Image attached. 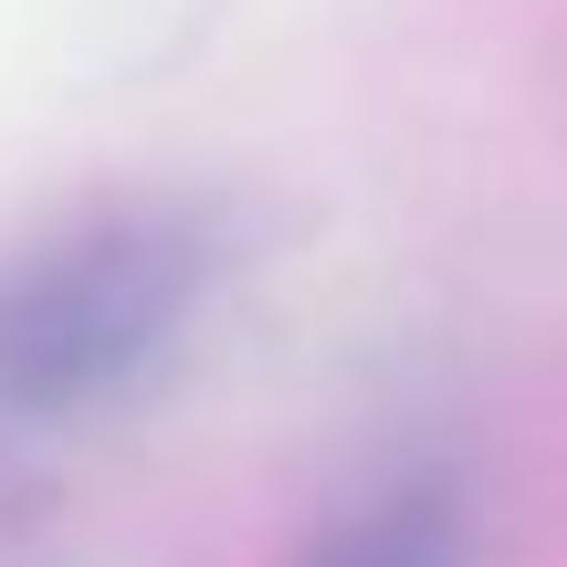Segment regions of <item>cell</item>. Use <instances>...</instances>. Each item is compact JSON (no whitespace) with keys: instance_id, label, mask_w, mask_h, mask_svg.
Masks as SVG:
<instances>
[{"instance_id":"cell-1","label":"cell","mask_w":567,"mask_h":567,"mask_svg":"<svg viewBox=\"0 0 567 567\" xmlns=\"http://www.w3.org/2000/svg\"><path fill=\"white\" fill-rule=\"evenodd\" d=\"M210 243L179 210H105L0 274V421H84L179 347Z\"/></svg>"},{"instance_id":"cell-2","label":"cell","mask_w":567,"mask_h":567,"mask_svg":"<svg viewBox=\"0 0 567 567\" xmlns=\"http://www.w3.org/2000/svg\"><path fill=\"white\" fill-rule=\"evenodd\" d=\"M463 557V526H452L442 494H389L358 526H337L326 547H305L295 567H452Z\"/></svg>"}]
</instances>
